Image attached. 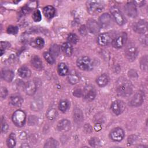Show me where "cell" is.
Instances as JSON below:
<instances>
[{
    "label": "cell",
    "instance_id": "cell-1",
    "mask_svg": "<svg viewBox=\"0 0 148 148\" xmlns=\"http://www.w3.org/2000/svg\"><path fill=\"white\" fill-rule=\"evenodd\" d=\"M116 89L119 95L127 97L133 92V86L131 82L124 77H120L116 83Z\"/></svg>",
    "mask_w": 148,
    "mask_h": 148
},
{
    "label": "cell",
    "instance_id": "cell-2",
    "mask_svg": "<svg viewBox=\"0 0 148 148\" xmlns=\"http://www.w3.org/2000/svg\"><path fill=\"white\" fill-rule=\"evenodd\" d=\"M88 12L91 14L99 13L103 9V4L99 1H88L86 2Z\"/></svg>",
    "mask_w": 148,
    "mask_h": 148
},
{
    "label": "cell",
    "instance_id": "cell-3",
    "mask_svg": "<svg viewBox=\"0 0 148 148\" xmlns=\"http://www.w3.org/2000/svg\"><path fill=\"white\" fill-rule=\"evenodd\" d=\"M76 64L77 67L83 71H90L93 68L91 60L87 56H82L78 58Z\"/></svg>",
    "mask_w": 148,
    "mask_h": 148
},
{
    "label": "cell",
    "instance_id": "cell-4",
    "mask_svg": "<svg viewBox=\"0 0 148 148\" xmlns=\"http://www.w3.org/2000/svg\"><path fill=\"white\" fill-rule=\"evenodd\" d=\"M26 114L24 111L21 110H17L14 112L12 116V120L14 124L18 127H23L25 122Z\"/></svg>",
    "mask_w": 148,
    "mask_h": 148
},
{
    "label": "cell",
    "instance_id": "cell-5",
    "mask_svg": "<svg viewBox=\"0 0 148 148\" xmlns=\"http://www.w3.org/2000/svg\"><path fill=\"white\" fill-rule=\"evenodd\" d=\"M138 55V49L136 46L132 43H128L125 49V56L127 59L130 61H134Z\"/></svg>",
    "mask_w": 148,
    "mask_h": 148
},
{
    "label": "cell",
    "instance_id": "cell-6",
    "mask_svg": "<svg viewBox=\"0 0 148 148\" xmlns=\"http://www.w3.org/2000/svg\"><path fill=\"white\" fill-rule=\"evenodd\" d=\"M110 11L117 24L119 25H123L125 23V18L119 8L115 6H112L111 7Z\"/></svg>",
    "mask_w": 148,
    "mask_h": 148
},
{
    "label": "cell",
    "instance_id": "cell-7",
    "mask_svg": "<svg viewBox=\"0 0 148 148\" xmlns=\"http://www.w3.org/2000/svg\"><path fill=\"white\" fill-rule=\"evenodd\" d=\"M96 90L95 88L91 86H86L83 89V97L87 101H91L94 99L96 97Z\"/></svg>",
    "mask_w": 148,
    "mask_h": 148
},
{
    "label": "cell",
    "instance_id": "cell-8",
    "mask_svg": "<svg viewBox=\"0 0 148 148\" xmlns=\"http://www.w3.org/2000/svg\"><path fill=\"white\" fill-rule=\"evenodd\" d=\"M144 92L142 91H139L136 92L130 101V105L132 106H139L142 104L144 101Z\"/></svg>",
    "mask_w": 148,
    "mask_h": 148
},
{
    "label": "cell",
    "instance_id": "cell-9",
    "mask_svg": "<svg viewBox=\"0 0 148 148\" xmlns=\"http://www.w3.org/2000/svg\"><path fill=\"white\" fill-rule=\"evenodd\" d=\"M109 136L110 139L113 141L120 142L124 138V132L122 128L117 127L111 131Z\"/></svg>",
    "mask_w": 148,
    "mask_h": 148
},
{
    "label": "cell",
    "instance_id": "cell-10",
    "mask_svg": "<svg viewBox=\"0 0 148 148\" xmlns=\"http://www.w3.org/2000/svg\"><path fill=\"white\" fill-rule=\"evenodd\" d=\"M134 30L140 34H146L147 25V23L143 20H140L134 24Z\"/></svg>",
    "mask_w": 148,
    "mask_h": 148
},
{
    "label": "cell",
    "instance_id": "cell-11",
    "mask_svg": "<svg viewBox=\"0 0 148 148\" xmlns=\"http://www.w3.org/2000/svg\"><path fill=\"white\" fill-rule=\"evenodd\" d=\"M125 109V105L123 101L116 100L111 105V109L116 115L120 114Z\"/></svg>",
    "mask_w": 148,
    "mask_h": 148
},
{
    "label": "cell",
    "instance_id": "cell-12",
    "mask_svg": "<svg viewBox=\"0 0 148 148\" xmlns=\"http://www.w3.org/2000/svg\"><path fill=\"white\" fill-rule=\"evenodd\" d=\"M112 21V18L109 14L103 13L99 18V25L101 28H106L111 25Z\"/></svg>",
    "mask_w": 148,
    "mask_h": 148
},
{
    "label": "cell",
    "instance_id": "cell-13",
    "mask_svg": "<svg viewBox=\"0 0 148 148\" xmlns=\"http://www.w3.org/2000/svg\"><path fill=\"white\" fill-rule=\"evenodd\" d=\"M127 40V35L123 33L122 35L117 36L113 40H112V45L114 48L119 49L124 46Z\"/></svg>",
    "mask_w": 148,
    "mask_h": 148
},
{
    "label": "cell",
    "instance_id": "cell-14",
    "mask_svg": "<svg viewBox=\"0 0 148 148\" xmlns=\"http://www.w3.org/2000/svg\"><path fill=\"white\" fill-rule=\"evenodd\" d=\"M125 12L129 17H135L137 16L138 11L135 3L134 2L127 3L125 6Z\"/></svg>",
    "mask_w": 148,
    "mask_h": 148
},
{
    "label": "cell",
    "instance_id": "cell-15",
    "mask_svg": "<svg viewBox=\"0 0 148 148\" xmlns=\"http://www.w3.org/2000/svg\"><path fill=\"white\" fill-rule=\"evenodd\" d=\"M112 41V38L110 35L108 33H103L100 34L97 38V43L102 46L108 45Z\"/></svg>",
    "mask_w": 148,
    "mask_h": 148
},
{
    "label": "cell",
    "instance_id": "cell-16",
    "mask_svg": "<svg viewBox=\"0 0 148 148\" xmlns=\"http://www.w3.org/2000/svg\"><path fill=\"white\" fill-rule=\"evenodd\" d=\"M87 29L91 33L96 34L99 32L100 26L99 24L93 19H89L87 21Z\"/></svg>",
    "mask_w": 148,
    "mask_h": 148
},
{
    "label": "cell",
    "instance_id": "cell-17",
    "mask_svg": "<svg viewBox=\"0 0 148 148\" xmlns=\"http://www.w3.org/2000/svg\"><path fill=\"white\" fill-rule=\"evenodd\" d=\"M71 122L67 119L61 120L57 125V130L61 132H66L71 128Z\"/></svg>",
    "mask_w": 148,
    "mask_h": 148
},
{
    "label": "cell",
    "instance_id": "cell-18",
    "mask_svg": "<svg viewBox=\"0 0 148 148\" xmlns=\"http://www.w3.org/2000/svg\"><path fill=\"white\" fill-rule=\"evenodd\" d=\"M26 94L28 95H32L36 91V85L34 81L28 82L24 86Z\"/></svg>",
    "mask_w": 148,
    "mask_h": 148
},
{
    "label": "cell",
    "instance_id": "cell-19",
    "mask_svg": "<svg viewBox=\"0 0 148 148\" xmlns=\"http://www.w3.org/2000/svg\"><path fill=\"white\" fill-rule=\"evenodd\" d=\"M43 101L41 98H38L34 99L30 105L31 109L35 111V112H38L40 110L43 108Z\"/></svg>",
    "mask_w": 148,
    "mask_h": 148
},
{
    "label": "cell",
    "instance_id": "cell-20",
    "mask_svg": "<svg viewBox=\"0 0 148 148\" xmlns=\"http://www.w3.org/2000/svg\"><path fill=\"white\" fill-rule=\"evenodd\" d=\"M43 13L47 18L51 19L55 16L56 10L52 6H47L43 8Z\"/></svg>",
    "mask_w": 148,
    "mask_h": 148
},
{
    "label": "cell",
    "instance_id": "cell-21",
    "mask_svg": "<svg viewBox=\"0 0 148 148\" xmlns=\"http://www.w3.org/2000/svg\"><path fill=\"white\" fill-rule=\"evenodd\" d=\"M10 103L14 106H19L23 102V99L19 95H14L9 98Z\"/></svg>",
    "mask_w": 148,
    "mask_h": 148
},
{
    "label": "cell",
    "instance_id": "cell-22",
    "mask_svg": "<svg viewBox=\"0 0 148 148\" xmlns=\"http://www.w3.org/2000/svg\"><path fill=\"white\" fill-rule=\"evenodd\" d=\"M73 120L75 122L79 124L83 120V114L82 111L79 108H75L73 110Z\"/></svg>",
    "mask_w": 148,
    "mask_h": 148
},
{
    "label": "cell",
    "instance_id": "cell-23",
    "mask_svg": "<svg viewBox=\"0 0 148 148\" xmlns=\"http://www.w3.org/2000/svg\"><path fill=\"white\" fill-rule=\"evenodd\" d=\"M31 62L32 65L36 69V70H41L43 67L42 62L41 61L40 58L38 56H34L31 58Z\"/></svg>",
    "mask_w": 148,
    "mask_h": 148
},
{
    "label": "cell",
    "instance_id": "cell-24",
    "mask_svg": "<svg viewBox=\"0 0 148 148\" xmlns=\"http://www.w3.org/2000/svg\"><path fill=\"white\" fill-rule=\"evenodd\" d=\"M14 72L9 69H4L2 71L1 76L2 79L8 82H11L14 77Z\"/></svg>",
    "mask_w": 148,
    "mask_h": 148
},
{
    "label": "cell",
    "instance_id": "cell-25",
    "mask_svg": "<svg viewBox=\"0 0 148 148\" xmlns=\"http://www.w3.org/2000/svg\"><path fill=\"white\" fill-rule=\"evenodd\" d=\"M18 74L22 78H28L30 77L31 72L28 67L23 66L18 69Z\"/></svg>",
    "mask_w": 148,
    "mask_h": 148
},
{
    "label": "cell",
    "instance_id": "cell-26",
    "mask_svg": "<svg viewBox=\"0 0 148 148\" xmlns=\"http://www.w3.org/2000/svg\"><path fill=\"white\" fill-rule=\"evenodd\" d=\"M96 82L99 87H104L108 83L109 77L106 74H102L97 77Z\"/></svg>",
    "mask_w": 148,
    "mask_h": 148
},
{
    "label": "cell",
    "instance_id": "cell-27",
    "mask_svg": "<svg viewBox=\"0 0 148 148\" xmlns=\"http://www.w3.org/2000/svg\"><path fill=\"white\" fill-rule=\"evenodd\" d=\"M61 50L63 53L67 56H71L73 53V47L68 42L64 43L61 46Z\"/></svg>",
    "mask_w": 148,
    "mask_h": 148
},
{
    "label": "cell",
    "instance_id": "cell-28",
    "mask_svg": "<svg viewBox=\"0 0 148 148\" xmlns=\"http://www.w3.org/2000/svg\"><path fill=\"white\" fill-rule=\"evenodd\" d=\"M68 79L69 82L71 84H75L79 82V77L75 71H72L69 73L68 76Z\"/></svg>",
    "mask_w": 148,
    "mask_h": 148
},
{
    "label": "cell",
    "instance_id": "cell-29",
    "mask_svg": "<svg viewBox=\"0 0 148 148\" xmlns=\"http://www.w3.org/2000/svg\"><path fill=\"white\" fill-rule=\"evenodd\" d=\"M58 72L61 76H65L68 73V68L65 63H60L58 65Z\"/></svg>",
    "mask_w": 148,
    "mask_h": 148
},
{
    "label": "cell",
    "instance_id": "cell-30",
    "mask_svg": "<svg viewBox=\"0 0 148 148\" xmlns=\"http://www.w3.org/2000/svg\"><path fill=\"white\" fill-rule=\"evenodd\" d=\"M46 116L48 120H53L56 118L57 116V112L56 109L54 108H50L49 109L47 110Z\"/></svg>",
    "mask_w": 148,
    "mask_h": 148
},
{
    "label": "cell",
    "instance_id": "cell-31",
    "mask_svg": "<svg viewBox=\"0 0 148 148\" xmlns=\"http://www.w3.org/2000/svg\"><path fill=\"white\" fill-rule=\"evenodd\" d=\"M50 54L54 57H57L59 56L60 53V48L58 45L56 44H54L51 46L50 48Z\"/></svg>",
    "mask_w": 148,
    "mask_h": 148
},
{
    "label": "cell",
    "instance_id": "cell-32",
    "mask_svg": "<svg viewBox=\"0 0 148 148\" xmlns=\"http://www.w3.org/2000/svg\"><path fill=\"white\" fill-rule=\"evenodd\" d=\"M7 145L9 147H13L16 145V136L13 133H11L7 139Z\"/></svg>",
    "mask_w": 148,
    "mask_h": 148
},
{
    "label": "cell",
    "instance_id": "cell-33",
    "mask_svg": "<svg viewBox=\"0 0 148 148\" xmlns=\"http://www.w3.org/2000/svg\"><path fill=\"white\" fill-rule=\"evenodd\" d=\"M69 108V102L65 99L60 101L58 104V108L62 112H65Z\"/></svg>",
    "mask_w": 148,
    "mask_h": 148
},
{
    "label": "cell",
    "instance_id": "cell-34",
    "mask_svg": "<svg viewBox=\"0 0 148 148\" xmlns=\"http://www.w3.org/2000/svg\"><path fill=\"white\" fill-rule=\"evenodd\" d=\"M58 143L54 139L51 138H49L46 142L44 147H58Z\"/></svg>",
    "mask_w": 148,
    "mask_h": 148
},
{
    "label": "cell",
    "instance_id": "cell-35",
    "mask_svg": "<svg viewBox=\"0 0 148 148\" xmlns=\"http://www.w3.org/2000/svg\"><path fill=\"white\" fill-rule=\"evenodd\" d=\"M140 66L142 71H147V56H145L142 57L140 61Z\"/></svg>",
    "mask_w": 148,
    "mask_h": 148
},
{
    "label": "cell",
    "instance_id": "cell-36",
    "mask_svg": "<svg viewBox=\"0 0 148 148\" xmlns=\"http://www.w3.org/2000/svg\"><path fill=\"white\" fill-rule=\"evenodd\" d=\"M43 57L46 61L50 64H53L55 62L54 57L49 52H45L43 53Z\"/></svg>",
    "mask_w": 148,
    "mask_h": 148
},
{
    "label": "cell",
    "instance_id": "cell-37",
    "mask_svg": "<svg viewBox=\"0 0 148 148\" xmlns=\"http://www.w3.org/2000/svg\"><path fill=\"white\" fill-rule=\"evenodd\" d=\"M68 43L70 44H76L78 42V37L75 34H70L67 38Z\"/></svg>",
    "mask_w": 148,
    "mask_h": 148
},
{
    "label": "cell",
    "instance_id": "cell-38",
    "mask_svg": "<svg viewBox=\"0 0 148 148\" xmlns=\"http://www.w3.org/2000/svg\"><path fill=\"white\" fill-rule=\"evenodd\" d=\"M32 18L36 22H39L42 19L41 13L39 10H36L32 14Z\"/></svg>",
    "mask_w": 148,
    "mask_h": 148
},
{
    "label": "cell",
    "instance_id": "cell-39",
    "mask_svg": "<svg viewBox=\"0 0 148 148\" xmlns=\"http://www.w3.org/2000/svg\"><path fill=\"white\" fill-rule=\"evenodd\" d=\"M34 43H35V45L38 48H39V49L42 48L44 46V44H45V42H44L43 39L40 38V37H38L37 38H36L35 41H34Z\"/></svg>",
    "mask_w": 148,
    "mask_h": 148
},
{
    "label": "cell",
    "instance_id": "cell-40",
    "mask_svg": "<svg viewBox=\"0 0 148 148\" xmlns=\"http://www.w3.org/2000/svg\"><path fill=\"white\" fill-rule=\"evenodd\" d=\"M18 28L17 26H14V25H10L7 28V32L10 34H16L18 32Z\"/></svg>",
    "mask_w": 148,
    "mask_h": 148
},
{
    "label": "cell",
    "instance_id": "cell-41",
    "mask_svg": "<svg viewBox=\"0 0 148 148\" xmlns=\"http://www.w3.org/2000/svg\"><path fill=\"white\" fill-rule=\"evenodd\" d=\"M73 95L74 96H75L76 97H82L83 96V90H82L80 88H75L73 90Z\"/></svg>",
    "mask_w": 148,
    "mask_h": 148
},
{
    "label": "cell",
    "instance_id": "cell-42",
    "mask_svg": "<svg viewBox=\"0 0 148 148\" xmlns=\"http://www.w3.org/2000/svg\"><path fill=\"white\" fill-rule=\"evenodd\" d=\"M89 143L91 146L93 147H95L97 146H98V145L99 143V140L98 138H91L90 140H89Z\"/></svg>",
    "mask_w": 148,
    "mask_h": 148
},
{
    "label": "cell",
    "instance_id": "cell-43",
    "mask_svg": "<svg viewBox=\"0 0 148 148\" xmlns=\"http://www.w3.org/2000/svg\"><path fill=\"white\" fill-rule=\"evenodd\" d=\"M1 131L3 133H6L8 131V125L6 123V122L5 121V120H2L1 123Z\"/></svg>",
    "mask_w": 148,
    "mask_h": 148
},
{
    "label": "cell",
    "instance_id": "cell-44",
    "mask_svg": "<svg viewBox=\"0 0 148 148\" xmlns=\"http://www.w3.org/2000/svg\"><path fill=\"white\" fill-rule=\"evenodd\" d=\"M0 95H1V98H5L7 96V95H8V90H7L6 87H1Z\"/></svg>",
    "mask_w": 148,
    "mask_h": 148
},
{
    "label": "cell",
    "instance_id": "cell-45",
    "mask_svg": "<svg viewBox=\"0 0 148 148\" xmlns=\"http://www.w3.org/2000/svg\"><path fill=\"white\" fill-rule=\"evenodd\" d=\"M10 44L8 42H3L2 41L1 42V49H2V50H5L9 47H10Z\"/></svg>",
    "mask_w": 148,
    "mask_h": 148
},
{
    "label": "cell",
    "instance_id": "cell-46",
    "mask_svg": "<svg viewBox=\"0 0 148 148\" xmlns=\"http://www.w3.org/2000/svg\"><path fill=\"white\" fill-rule=\"evenodd\" d=\"M79 32L82 35H86L87 34V28L85 25H82L80 27Z\"/></svg>",
    "mask_w": 148,
    "mask_h": 148
},
{
    "label": "cell",
    "instance_id": "cell-47",
    "mask_svg": "<svg viewBox=\"0 0 148 148\" xmlns=\"http://www.w3.org/2000/svg\"><path fill=\"white\" fill-rule=\"evenodd\" d=\"M84 131L87 132V133H90L92 130V127L90 125V124H86L84 127Z\"/></svg>",
    "mask_w": 148,
    "mask_h": 148
},
{
    "label": "cell",
    "instance_id": "cell-48",
    "mask_svg": "<svg viewBox=\"0 0 148 148\" xmlns=\"http://www.w3.org/2000/svg\"><path fill=\"white\" fill-rule=\"evenodd\" d=\"M140 42L145 45H147V34H144L142 36H141L140 38Z\"/></svg>",
    "mask_w": 148,
    "mask_h": 148
},
{
    "label": "cell",
    "instance_id": "cell-49",
    "mask_svg": "<svg viewBox=\"0 0 148 148\" xmlns=\"http://www.w3.org/2000/svg\"><path fill=\"white\" fill-rule=\"evenodd\" d=\"M102 129V126L100 124H96L94 126V130L96 131H99Z\"/></svg>",
    "mask_w": 148,
    "mask_h": 148
},
{
    "label": "cell",
    "instance_id": "cell-50",
    "mask_svg": "<svg viewBox=\"0 0 148 148\" xmlns=\"http://www.w3.org/2000/svg\"><path fill=\"white\" fill-rule=\"evenodd\" d=\"M135 3V5H138L139 6H142L143 5H144V3H145V1H134V2Z\"/></svg>",
    "mask_w": 148,
    "mask_h": 148
}]
</instances>
